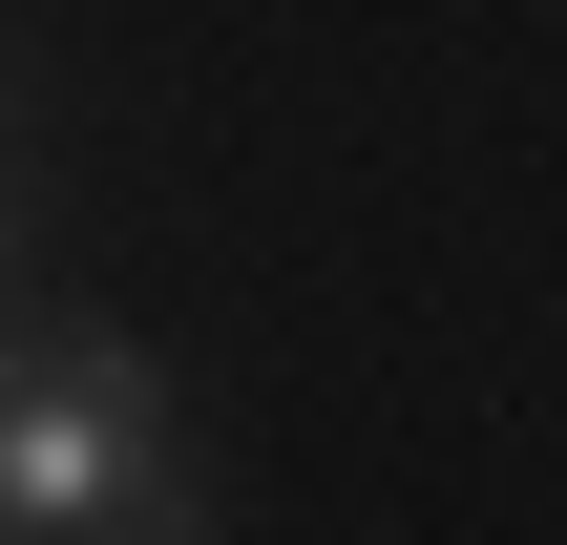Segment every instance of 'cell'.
I'll return each mask as SVG.
<instances>
[{
    "instance_id": "obj_1",
    "label": "cell",
    "mask_w": 567,
    "mask_h": 545,
    "mask_svg": "<svg viewBox=\"0 0 567 545\" xmlns=\"http://www.w3.org/2000/svg\"><path fill=\"white\" fill-rule=\"evenodd\" d=\"M0 545H210L168 378L126 336H21L0 357Z\"/></svg>"
},
{
    "instance_id": "obj_2",
    "label": "cell",
    "mask_w": 567,
    "mask_h": 545,
    "mask_svg": "<svg viewBox=\"0 0 567 545\" xmlns=\"http://www.w3.org/2000/svg\"><path fill=\"white\" fill-rule=\"evenodd\" d=\"M0 252H21V231H0Z\"/></svg>"
}]
</instances>
